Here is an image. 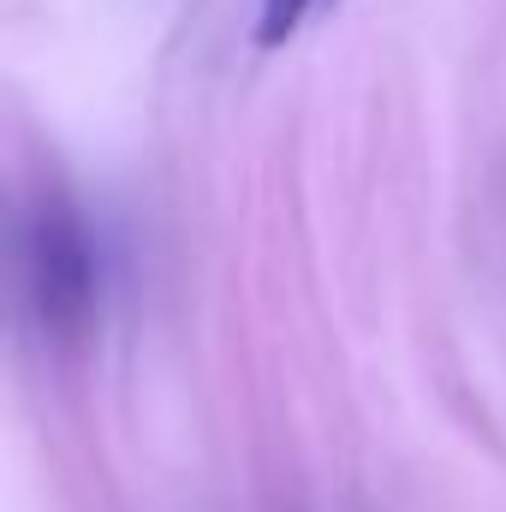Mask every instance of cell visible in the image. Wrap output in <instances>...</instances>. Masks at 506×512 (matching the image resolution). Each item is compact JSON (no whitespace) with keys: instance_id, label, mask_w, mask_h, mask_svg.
<instances>
[{"instance_id":"obj_1","label":"cell","mask_w":506,"mask_h":512,"mask_svg":"<svg viewBox=\"0 0 506 512\" xmlns=\"http://www.w3.org/2000/svg\"><path fill=\"white\" fill-rule=\"evenodd\" d=\"M30 286L48 328H78L90 310V245L66 203H42L30 221Z\"/></svg>"},{"instance_id":"obj_2","label":"cell","mask_w":506,"mask_h":512,"mask_svg":"<svg viewBox=\"0 0 506 512\" xmlns=\"http://www.w3.org/2000/svg\"><path fill=\"white\" fill-rule=\"evenodd\" d=\"M310 0H262V42H280L298 18H304Z\"/></svg>"}]
</instances>
